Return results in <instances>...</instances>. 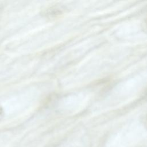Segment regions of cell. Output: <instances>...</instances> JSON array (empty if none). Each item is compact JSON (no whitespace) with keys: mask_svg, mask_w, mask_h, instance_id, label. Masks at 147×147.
Segmentation results:
<instances>
[{"mask_svg":"<svg viewBox=\"0 0 147 147\" xmlns=\"http://www.w3.org/2000/svg\"><path fill=\"white\" fill-rule=\"evenodd\" d=\"M61 13V11L59 8H52L51 9H48L46 11V14L49 16H57L59 14H60Z\"/></svg>","mask_w":147,"mask_h":147,"instance_id":"obj_1","label":"cell"},{"mask_svg":"<svg viewBox=\"0 0 147 147\" xmlns=\"http://www.w3.org/2000/svg\"><path fill=\"white\" fill-rule=\"evenodd\" d=\"M2 112H3V109H2V108L1 107V106H0V115H2Z\"/></svg>","mask_w":147,"mask_h":147,"instance_id":"obj_2","label":"cell"},{"mask_svg":"<svg viewBox=\"0 0 147 147\" xmlns=\"http://www.w3.org/2000/svg\"><path fill=\"white\" fill-rule=\"evenodd\" d=\"M146 123H147V122H146Z\"/></svg>","mask_w":147,"mask_h":147,"instance_id":"obj_3","label":"cell"}]
</instances>
